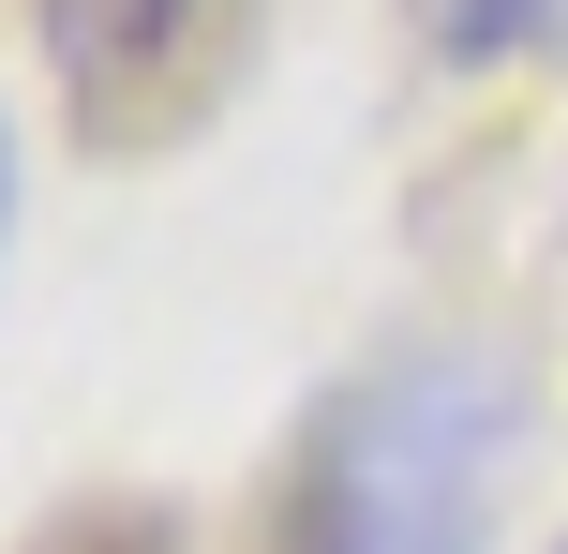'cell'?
<instances>
[{
    "label": "cell",
    "instance_id": "1",
    "mask_svg": "<svg viewBox=\"0 0 568 554\" xmlns=\"http://www.w3.org/2000/svg\"><path fill=\"white\" fill-rule=\"evenodd\" d=\"M539 450V390L494 345H419L329 390L300 450V554H479L509 465Z\"/></svg>",
    "mask_w": 568,
    "mask_h": 554
},
{
    "label": "cell",
    "instance_id": "2",
    "mask_svg": "<svg viewBox=\"0 0 568 554\" xmlns=\"http://www.w3.org/2000/svg\"><path fill=\"white\" fill-rule=\"evenodd\" d=\"M225 46H240V0H45L60 105H75L105 150L195 120V90L225 75Z\"/></svg>",
    "mask_w": 568,
    "mask_h": 554
},
{
    "label": "cell",
    "instance_id": "3",
    "mask_svg": "<svg viewBox=\"0 0 568 554\" xmlns=\"http://www.w3.org/2000/svg\"><path fill=\"white\" fill-rule=\"evenodd\" d=\"M554 16H568V0H449V46H464V60H494V46H539Z\"/></svg>",
    "mask_w": 568,
    "mask_h": 554
},
{
    "label": "cell",
    "instance_id": "4",
    "mask_svg": "<svg viewBox=\"0 0 568 554\" xmlns=\"http://www.w3.org/2000/svg\"><path fill=\"white\" fill-rule=\"evenodd\" d=\"M45 554H165V525H150V510H75Z\"/></svg>",
    "mask_w": 568,
    "mask_h": 554
},
{
    "label": "cell",
    "instance_id": "5",
    "mask_svg": "<svg viewBox=\"0 0 568 554\" xmlns=\"http://www.w3.org/2000/svg\"><path fill=\"white\" fill-rule=\"evenodd\" d=\"M0 195H16V165H0Z\"/></svg>",
    "mask_w": 568,
    "mask_h": 554
},
{
    "label": "cell",
    "instance_id": "6",
    "mask_svg": "<svg viewBox=\"0 0 568 554\" xmlns=\"http://www.w3.org/2000/svg\"><path fill=\"white\" fill-rule=\"evenodd\" d=\"M554 554H568V540H554Z\"/></svg>",
    "mask_w": 568,
    "mask_h": 554
}]
</instances>
